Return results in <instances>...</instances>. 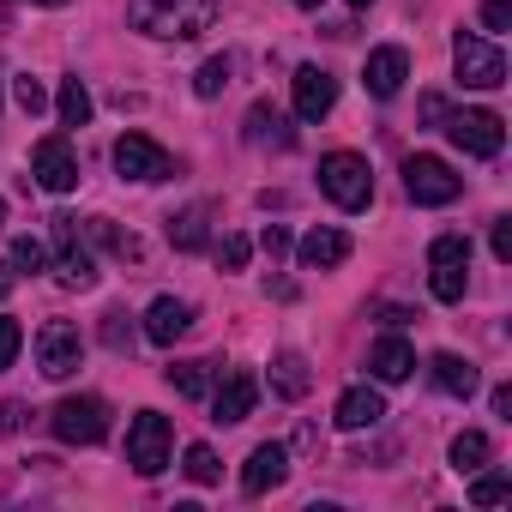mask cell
Returning <instances> with one entry per match:
<instances>
[{"label":"cell","instance_id":"obj_1","mask_svg":"<svg viewBox=\"0 0 512 512\" xmlns=\"http://www.w3.org/2000/svg\"><path fill=\"white\" fill-rule=\"evenodd\" d=\"M320 193H326L338 211H362V205L374 199L368 157H356V151H332V157H320Z\"/></svg>","mask_w":512,"mask_h":512},{"label":"cell","instance_id":"obj_2","mask_svg":"<svg viewBox=\"0 0 512 512\" xmlns=\"http://www.w3.org/2000/svg\"><path fill=\"white\" fill-rule=\"evenodd\" d=\"M428 290L440 302H464V290H470V241L464 235H434V247H428Z\"/></svg>","mask_w":512,"mask_h":512},{"label":"cell","instance_id":"obj_3","mask_svg":"<svg viewBox=\"0 0 512 512\" xmlns=\"http://www.w3.org/2000/svg\"><path fill=\"white\" fill-rule=\"evenodd\" d=\"M49 428H55V440H67V446H97V440H109V404L103 398H61L55 410H49Z\"/></svg>","mask_w":512,"mask_h":512},{"label":"cell","instance_id":"obj_4","mask_svg":"<svg viewBox=\"0 0 512 512\" xmlns=\"http://www.w3.org/2000/svg\"><path fill=\"white\" fill-rule=\"evenodd\" d=\"M452 73H458V85H470V91H494V85H506V55H500L494 43L458 31V37H452Z\"/></svg>","mask_w":512,"mask_h":512},{"label":"cell","instance_id":"obj_5","mask_svg":"<svg viewBox=\"0 0 512 512\" xmlns=\"http://www.w3.org/2000/svg\"><path fill=\"white\" fill-rule=\"evenodd\" d=\"M446 139L458 145V151H470V157H500V145H506V121L494 115V109H446Z\"/></svg>","mask_w":512,"mask_h":512},{"label":"cell","instance_id":"obj_6","mask_svg":"<svg viewBox=\"0 0 512 512\" xmlns=\"http://www.w3.org/2000/svg\"><path fill=\"white\" fill-rule=\"evenodd\" d=\"M49 235H55V272H61V284L91 290L97 284V260H91V247H85L79 217H49Z\"/></svg>","mask_w":512,"mask_h":512},{"label":"cell","instance_id":"obj_7","mask_svg":"<svg viewBox=\"0 0 512 512\" xmlns=\"http://www.w3.org/2000/svg\"><path fill=\"white\" fill-rule=\"evenodd\" d=\"M217 13H223V0H163L145 31H151V37H175V43H187V37L211 31Z\"/></svg>","mask_w":512,"mask_h":512},{"label":"cell","instance_id":"obj_8","mask_svg":"<svg viewBox=\"0 0 512 512\" xmlns=\"http://www.w3.org/2000/svg\"><path fill=\"white\" fill-rule=\"evenodd\" d=\"M404 193L416 205H452L464 193V175H452V163H440V157H410L404 163Z\"/></svg>","mask_w":512,"mask_h":512},{"label":"cell","instance_id":"obj_9","mask_svg":"<svg viewBox=\"0 0 512 512\" xmlns=\"http://www.w3.org/2000/svg\"><path fill=\"white\" fill-rule=\"evenodd\" d=\"M127 464L139 476H157L169 464V416H157V410L133 416V428H127Z\"/></svg>","mask_w":512,"mask_h":512},{"label":"cell","instance_id":"obj_10","mask_svg":"<svg viewBox=\"0 0 512 512\" xmlns=\"http://www.w3.org/2000/svg\"><path fill=\"white\" fill-rule=\"evenodd\" d=\"M115 169H121L127 181H169V175H175V157H169L157 139H145V133H121V139H115Z\"/></svg>","mask_w":512,"mask_h":512},{"label":"cell","instance_id":"obj_11","mask_svg":"<svg viewBox=\"0 0 512 512\" xmlns=\"http://www.w3.org/2000/svg\"><path fill=\"white\" fill-rule=\"evenodd\" d=\"M79 362H85V338H79V326L49 320V326L37 332V368H43L49 380H67V374H79Z\"/></svg>","mask_w":512,"mask_h":512},{"label":"cell","instance_id":"obj_12","mask_svg":"<svg viewBox=\"0 0 512 512\" xmlns=\"http://www.w3.org/2000/svg\"><path fill=\"white\" fill-rule=\"evenodd\" d=\"M31 175H37V187H49V193H73V187H79V157H73V145H67L61 133L37 139V151H31Z\"/></svg>","mask_w":512,"mask_h":512},{"label":"cell","instance_id":"obj_13","mask_svg":"<svg viewBox=\"0 0 512 512\" xmlns=\"http://www.w3.org/2000/svg\"><path fill=\"white\" fill-rule=\"evenodd\" d=\"M253 404H260V380H253L247 368H229L211 392V422H247Z\"/></svg>","mask_w":512,"mask_h":512},{"label":"cell","instance_id":"obj_14","mask_svg":"<svg viewBox=\"0 0 512 512\" xmlns=\"http://www.w3.org/2000/svg\"><path fill=\"white\" fill-rule=\"evenodd\" d=\"M284 476H290V446L266 440V446H253V452H247L241 488H247V494H272V488H284Z\"/></svg>","mask_w":512,"mask_h":512},{"label":"cell","instance_id":"obj_15","mask_svg":"<svg viewBox=\"0 0 512 512\" xmlns=\"http://www.w3.org/2000/svg\"><path fill=\"white\" fill-rule=\"evenodd\" d=\"M338 103V79L326 67H296V115L302 121H326Z\"/></svg>","mask_w":512,"mask_h":512},{"label":"cell","instance_id":"obj_16","mask_svg":"<svg viewBox=\"0 0 512 512\" xmlns=\"http://www.w3.org/2000/svg\"><path fill=\"white\" fill-rule=\"evenodd\" d=\"M404 79H410V55L398 49V43H386V49H374L368 55V73H362V85L386 103V97H398L404 91Z\"/></svg>","mask_w":512,"mask_h":512},{"label":"cell","instance_id":"obj_17","mask_svg":"<svg viewBox=\"0 0 512 512\" xmlns=\"http://www.w3.org/2000/svg\"><path fill=\"white\" fill-rule=\"evenodd\" d=\"M187 332H193V302L157 296V302L145 308V338H151V344H175V338H187Z\"/></svg>","mask_w":512,"mask_h":512},{"label":"cell","instance_id":"obj_18","mask_svg":"<svg viewBox=\"0 0 512 512\" xmlns=\"http://www.w3.org/2000/svg\"><path fill=\"white\" fill-rule=\"evenodd\" d=\"M332 422H338V428H350V434H362V428H380V422H386V398H380L374 386H350V392L338 398Z\"/></svg>","mask_w":512,"mask_h":512},{"label":"cell","instance_id":"obj_19","mask_svg":"<svg viewBox=\"0 0 512 512\" xmlns=\"http://www.w3.org/2000/svg\"><path fill=\"white\" fill-rule=\"evenodd\" d=\"M241 139H247V145H278V151L296 145V133H290V121H284L278 103H253L247 121H241Z\"/></svg>","mask_w":512,"mask_h":512},{"label":"cell","instance_id":"obj_20","mask_svg":"<svg viewBox=\"0 0 512 512\" xmlns=\"http://www.w3.org/2000/svg\"><path fill=\"white\" fill-rule=\"evenodd\" d=\"M368 368H374V380H386V386H398V380H410L416 374V350L392 332V338H380L374 350H368Z\"/></svg>","mask_w":512,"mask_h":512},{"label":"cell","instance_id":"obj_21","mask_svg":"<svg viewBox=\"0 0 512 512\" xmlns=\"http://www.w3.org/2000/svg\"><path fill=\"white\" fill-rule=\"evenodd\" d=\"M344 260H350V235H344V229H308V235H302V266L332 272V266H344Z\"/></svg>","mask_w":512,"mask_h":512},{"label":"cell","instance_id":"obj_22","mask_svg":"<svg viewBox=\"0 0 512 512\" xmlns=\"http://www.w3.org/2000/svg\"><path fill=\"white\" fill-rule=\"evenodd\" d=\"M308 386H314L308 356H302V350H284V356L272 362V392H278V398H308Z\"/></svg>","mask_w":512,"mask_h":512},{"label":"cell","instance_id":"obj_23","mask_svg":"<svg viewBox=\"0 0 512 512\" xmlns=\"http://www.w3.org/2000/svg\"><path fill=\"white\" fill-rule=\"evenodd\" d=\"M428 368H434V386H440V392H452V398H470V392L482 386V374H476L464 356H452V350H440Z\"/></svg>","mask_w":512,"mask_h":512},{"label":"cell","instance_id":"obj_24","mask_svg":"<svg viewBox=\"0 0 512 512\" xmlns=\"http://www.w3.org/2000/svg\"><path fill=\"white\" fill-rule=\"evenodd\" d=\"M205 235H211V205H187V211L169 217V241H175L181 253H199Z\"/></svg>","mask_w":512,"mask_h":512},{"label":"cell","instance_id":"obj_25","mask_svg":"<svg viewBox=\"0 0 512 512\" xmlns=\"http://www.w3.org/2000/svg\"><path fill=\"white\" fill-rule=\"evenodd\" d=\"M488 452H494V446H488V434L464 428V434L452 440V470H458V476H476V470L488 464Z\"/></svg>","mask_w":512,"mask_h":512},{"label":"cell","instance_id":"obj_26","mask_svg":"<svg viewBox=\"0 0 512 512\" xmlns=\"http://www.w3.org/2000/svg\"><path fill=\"white\" fill-rule=\"evenodd\" d=\"M85 241H97V247L121 253V260H139V253H145V247H139V235H121L109 217H91V223H85Z\"/></svg>","mask_w":512,"mask_h":512},{"label":"cell","instance_id":"obj_27","mask_svg":"<svg viewBox=\"0 0 512 512\" xmlns=\"http://www.w3.org/2000/svg\"><path fill=\"white\" fill-rule=\"evenodd\" d=\"M55 109H61V127H85V121H91V91H85V79H61Z\"/></svg>","mask_w":512,"mask_h":512},{"label":"cell","instance_id":"obj_28","mask_svg":"<svg viewBox=\"0 0 512 512\" xmlns=\"http://www.w3.org/2000/svg\"><path fill=\"white\" fill-rule=\"evenodd\" d=\"M163 380H169L181 398H205V392H211V362H175V368H163Z\"/></svg>","mask_w":512,"mask_h":512},{"label":"cell","instance_id":"obj_29","mask_svg":"<svg viewBox=\"0 0 512 512\" xmlns=\"http://www.w3.org/2000/svg\"><path fill=\"white\" fill-rule=\"evenodd\" d=\"M187 476H193L199 488H211V482L223 476V464H217V452H211L205 440H193V446H187Z\"/></svg>","mask_w":512,"mask_h":512},{"label":"cell","instance_id":"obj_30","mask_svg":"<svg viewBox=\"0 0 512 512\" xmlns=\"http://www.w3.org/2000/svg\"><path fill=\"white\" fill-rule=\"evenodd\" d=\"M43 266H49V247L37 235H19L13 241V272H43Z\"/></svg>","mask_w":512,"mask_h":512},{"label":"cell","instance_id":"obj_31","mask_svg":"<svg viewBox=\"0 0 512 512\" xmlns=\"http://www.w3.org/2000/svg\"><path fill=\"white\" fill-rule=\"evenodd\" d=\"M223 85H229V55H217V61H205V67L193 73V91H199V97H223Z\"/></svg>","mask_w":512,"mask_h":512},{"label":"cell","instance_id":"obj_32","mask_svg":"<svg viewBox=\"0 0 512 512\" xmlns=\"http://www.w3.org/2000/svg\"><path fill=\"white\" fill-rule=\"evenodd\" d=\"M247 253H253L247 235H223V241H217V266H223V272H241V266H247Z\"/></svg>","mask_w":512,"mask_h":512},{"label":"cell","instance_id":"obj_33","mask_svg":"<svg viewBox=\"0 0 512 512\" xmlns=\"http://www.w3.org/2000/svg\"><path fill=\"white\" fill-rule=\"evenodd\" d=\"M13 97H19V109H25V115H43V109H49V91H43L31 73H25V79H13Z\"/></svg>","mask_w":512,"mask_h":512},{"label":"cell","instance_id":"obj_34","mask_svg":"<svg viewBox=\"0 0 512 512\" xmlns=\"http://www.w3.org/2000/svg\"><path fill=\"white\" fill-rule=\"evenodd\" d=\"M506 494H512L506 476H476V482H470V500H476V506H500Z\"/></svg>","mask_w":512,"mask_h":512},{"label":"cell","instance_id":"obj_35","mask_svg":"<svg viewBox=\"0 0 512 512\" xmlns=\"http://www.w3.org/2000/svg\"><path fill=\"white\" fill-rule=\"evenodd\" d=\"M103 344L109 350H133V320L127 314H103Z\"/></svg>","mask_w":512,"mask_h":512},{"label":"cell","instance_id":"obj_36","mask_svg":"<svg viewBox=\"0 0 512 512\" xmlns=\"http://www.w3.org/2000/svg\"><path fill=\"white\" fill-rule=\"evenodd\" d=\"M19 344H25V326H19V320H7V314H0V368H13Z\"/></svg>","mask_w":512,"mask_h":512},{"label":"cell","instance_id":"obj_37","mask_svg":"<svg viewBox=\"0 0 512 512\" xmlns=\"http://www.w3.org/2000/svg\"><path fill=\"white\" fill-rule=\"evenodd\" d=\"M482 25H488V31H512V0H488V7H482Z\"/></svg>","mask_w":512,"mask_h":512},{"label":"cell","instance_id":"obj_38","mask_svg":"<svg viewBox=\"0 0 512 512\" xmlns=\"http://www.w3.org/2000/svg\"><path fill=\"white\" fill-rule=\"evenodd\" d=\"M494 260H512V217H494Z\"/></svg>","mask_w":512,"mask_h":512},{"label":"cell","instance_id":"obj_39","mask_svg":"<svg viewBox=\"0 0 512 512\" xmlns=\"http://www.w3.org/2000/svg\"><path fill=\"white\" fill-rule=\"evenodd\" d=\"M260 247L272 253V260H284V253H290V235H284L278 223H266V229H260Z\"/></svg>","mask_w":512,"mask_h":512},{"label":"cell","instance_id":"obj_40","mask_svg":"<svg viewBox=\"0 0 512 512\" xmlns=\"http://www.w3.org/2000/svg\"><path fill=\"white\" fill-rule=\"evenodd\" d=\"M19 428H25V404L7 398V404H0V434H19Z\"/></svg>","mask_w":512,"mask_h":512},{"label":"cell","instance_id":"obj_41","mask_svg":"<svg viewBox=\"0 0 512 512\" xmlns=\"http://www.w3.org/2000/svg\"><path fill=\"white\" fill-rule=\"evenodd\" d=\"M296 452H302V458H314V452H320V428H314V422H302V428H296Z\"/></svg>","mask_w":512,"mask_h":512},{"label":"cell","instance_id":"obj_42","mask_svg":"<svg viewBox=\"0 0 512 512\" xmlns=\"http://www.w3.org/2000/svg\"><path fill=\"white\" fill-rule=\"evenodd\" d=\"M157 7H163V0H127V19H133V25H139V31H145V25H151V13H157Z\"/></svg>","mask_w":512,"mask_h":512},{"label":"cell","instance_id":"obj_43","mask_svg":"<svg viewBox=\"0 0 512 512\" xmlns=\"http://www.w3.org/2000/svg\"><path fill=\"white\" fill-rule=\"evenodd\" d=\"M422 121H434V127H440V121H446V103H440V97H422Z\"/></svg>","mask_w":512,"mask_h":512},{"label":"cell","instance_id":"obj_44","mask_svg":"<svg viewBox=\"0 0 512 512\" xmlns=\"http://www.w3.org/2000/svg\"><path fill=\"white\" fill-rule=\"evenodd\" d=\"M488 404H494V416H512V386H494V398H488Z\"/></svg>","mask_w":512,"mask_h":512},{"label":"cell","instance_id":"obj_45","mask_svg":"<svg viewBox=\"0 0 512 512\" xmlns=\"http://www.w3.org/2000/svg\"><path fill=\"white\" fill-rule=\"evenodd\" d=\"M13 284H19V272H13V260H7V266H0V302L13 296Z\"/></svg>","mask_w":512,"mask_h":512},{"label":"cell","instance_id":"obj_46","mask_svg":"<svg viewBox=\"0 0 512 512\" xmlns=\"http://www.w3.org/2000/svg\"><path fill=\"white\" fill-rule=\"evenodd\" d=\"M37 7H67V0H37Z\"/></svg>","mask_w":512,"mask_h":512},{"label":"cell","instance_id":"obj_47","mask_svg":"<svg viewBox=\"0 0 512 512\" xmlns=\"http://www.w3.org/2000/svg\"><path fill=\"white\" fill-rule=\"evenodd\" d=\"M290 7H320V0H290Z\"/></svg>","mask_w":512,"mask_h":512},{"label":"cell","instance_id":"obj_48","mask_svg":"<svg viewBox=\"0 0 512 512\" xmlns=\"http://www.w3.org/2000/svg\"><path fill=\"white\" fill-rule=\"evenodd\" d=\"M0 223H7V199H0Z\"/></svg>","mask_w":512,"mask_h":512},{"label":"cell","instance_id":"obj_49","mask_svg":"<svg viewBox=\"0 0 512 512\" xmlns=\"http://www.w3.org/2000/svg\"><path fill=\"white\" fill-rule=\"evenodd\" d=\"M350 7H374V0H350Z\"/></svg>","mask_w":512,"mask_h":512}]
</instances>
